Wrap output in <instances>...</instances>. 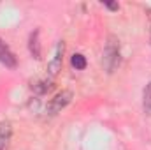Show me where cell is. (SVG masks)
Returning a JSON list of instances; mask_svg holds the SVG:
<instances>
[{"mask_svg":"<svg viewBox=\"0 0 151 150\" xmlns=\"http://www.w3.org/2000/svg\"><path fill=\"white\" fill-rule=\"evenodd\" d=\"M119 62H121V51H119V41L109 36L106 46H104V51H102V66L106 69V73H114L118 67H119Z\"/></svg>","mask_w":151,"mask_h":150,"instance_id":"6da1fadb","label":"cell"},{"mask_svg":"<svg viewBox=\"0 0 151 150\" xmlns=\"http://www.w3.org/2000/svg\"><path fill=\"white\" fill-rule=\"evenodd\" d=\"M63 51H65V42H63V41H58V44H56V48H55V55H53V58H51L49 64H47L49 79L55 78V76L60 73L62 64H63Z\"/></svg>","mask_w":151,"mask_h":150,"instance_id":"7a4b0ae2","label":"cell"},{"mask_svg":"<svg viewBox=\"0 0 151 150\" xmlns=\"http://www.w3.org/2000/svg\"><path fill=\"white\" fill-rule=\"evenodd\" d=\"M72 101V92L70 90H63V92H60L58 95H55L51 101H49V104H47V115H56V113H60L69 103Z\"/></svg>","mask_w":151,"mask_h":150,"instance_id":"3957f363","label":"cell"},{"mask_svg":"<svg viewBox=\"0 0 151 150\" xmlns=\"http://www.w3.org/2000/svg\"><path fill=\"white\" fill-rule=\"evenodd\" d=\"M0 64H4L5 67H16L18 66V60L14 57V53L9 50V46L0 39Z\"/></svg>","mask_w":151,"mask_h":150,"instance_id":"277c9868","label":"cell"},{"mask_svg":"<svg viewBox=\"0 0 151 150\" xmlns=\"http://www.w3.org/2000/svg\"><path fill=\"white\" fill-rule=\"evenodd\" d=\"M12 138V124L9 120L0 122V150H5L9 147V141Z\"/></svg>","mask_w":151,"mask_h":150,"instance_id":"5b68a950","label":"cell"},{"mask_svg":"<svg viewBox=\"0 0 151 150\" xmlns=\"http://www.w3.org/2000/svg\"><path fill=\"white\" fill-rule=\"evenodd\" d=\"M28 48H30V53L35 60H40L42 53H40V42H39V30H34L30 34V39H28Z\"/></svg>","mask_w":151,"mask_h":150,"instance_id":"8992f818","label":"cell"},{"mask_svg":"<svg viewBox=\"0 0 151 150\" xmlns=\"http://www.w3.org/2000/svg\"><path fill=\"white\" fill-rule=\"evenodd\" d=\"M53 88V81L51 79H37V81H32V90L42 95V94H47L49 90Z\"/></svg>","mask_w":151,"mask_h":150,"instance_id":"52a82bcc","label":"cell"},{"mask_svg":"<svg viewBox=\"0 0 151 150\" xmlns=\"http://www.w3.org/2000/svg\"><path fill=\"white\" fill-rule=\"evenodd\" d=\"M70 64H72V67H74L76 71H83L86 67V58L81 53H74L72 58H70Z\"/></svg>","mask_w":151,"mask_h":150,"instance_id":"ba28073f","label":"cell"},{"mask_svg":"<svg viewBox=\"0 0 151 150\" xmlns=\"http://www.w3.org/2000/svg\"><path fill=\"white\" fill-rule=\"evenodd\" d=\"M142 106H144V111L151 113V81L146 85L144 88V94H142Z\"/></svg>","mask_w":151,"mask_h":150,"instance_id":"9c48e42d","label":"cell"},{"mask_svg":"<svg viewBox=\"0 0 151 150\" xmlns=\"http://www.w3.org/2000/svg\"><path fill=\"white\" fill-rule=\"evenodd\" d=\"M104 5H106L107 9H111V11H118V9H119V5H118L116 2H106Z\"/></svg>","mask_w":151,"mask_h":150,"instance_id":"30bf717a","label":"cell"}]
</instances>
